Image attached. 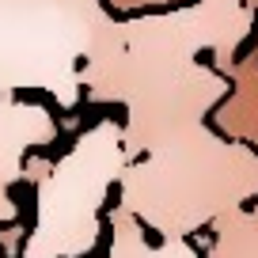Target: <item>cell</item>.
I'll return each mask as SVG.
<instances>
[{
  "instance_id": "8992f818",
  "label": "cell",
  "mask_w": 258,
  "mask_h": 258,
  "mask_svg": "<svg viewBox=\"0 0 258 258\" xmlns=\"http://www.w3.org/2000/svg\"><path fill=\"white\" fill-rule=\"evenodd\" d=\"M209 228V258H258V205L254 209H247V205L228 209Z\"/></svg>"
},
{
  "instance_id": "6da1fadb",
  "label": "cell",
  "mask_w": 258,
  "mask_h": 258,
  "mask_svg": "<svg viewBox=\"0 0 258 258\" xmlns=\"http://www.w3.org/2000/svg\"><path fill=\"white\" fill-rule=\"evenodd\" d=\"M247 38L213 8L198 4L171 16H145L121 23V53L103 76L91 103H121V148L129 160L182 137L202 125L209 110L228 95V80L198 61L202 49H220L228 64L232 49Z\"/></svg>"
},
{
  "instance_id": "3957f363",
  "label": "cell",
  "mask_w": 258,
  "mask_h": 258,
  "mask_svg": "<svg viewBox=\"0 0 258 258\" xmlns=\"http://www.w3.org/2000/svg\"><path fill=\"white\" fill-rule=\"evenodd\" d=\"M129 156L121 148V125L110 118L80 133L57 163H23V178L38 186L34 228L19 258H88L103 232V205L118 186Z\"/></svg>"
},
{
  "instance_id": "5b68a950",
  "label": "cell",
  "mask_w": 258,
  "mask_h": 258,
  "mask_svg": "<svg viewBox=\"0 0 258 258\" xmlns=\"http://www.w3.org/2000/svg\"><path fill=\"white\" fill-rule=\"evenodd\" d=\"M106 224H110V250H106V258H202V250L186 235H163L160 247H152L145 239V224L129 209H121V205L106 213Z\"/></svg>"
},
{
  "instance_id": "277c9868",
  "label": "cell",
  "mask_w": 258,
  "mask_h": 258,
  "mask_svg": "<svg viewBox=\"0 0 258 258\" xmlns=\"http://www.w3.org/2000/svg\"><path fill=\"white\" fill-rule=\"evenodd\" d=\"M57 141V121L46 106L23 103L16 91H0V186H16L23 178V163L31 148H46Z\"/></svg>"
},
{
  "instance_id": "ba28073f",
  "label": "cell",
  "mask_w": 258,
  "mask_h": 258,
  "mask_svg": "<svg viewBox=\"0 0 258 258\" xmlns=\"http://www.w3.org/2000/svg\"><path fill=\"white\" fill-rule=\"evenodd\" d=\"M0 258H4V254H0Z\"/></svg>"
},
{
  "instance_id": "52a82bcc",
  "label": "cell",
  "mask_w": 258,
  "mask_h": 258,
  "mask_svg": "<svg viewBox=\"0 0 258 258\" xmlns=\"http://www.w3.org/2000/svg\"><path fill=\"white\" fill-rule=\"evenodd\" d=\"M16 220H19V209L12 202V190L0 186V224H16Z\"/></svg>"
},
{
  "instance_id": "7a4b0ae2",
  "label": "cell",
  "mask_w": 258,
  "mask_h": 258,
  "mask_svg": "<svg viewBox=\"0 0 258 258\" xmlns=\"http://www.w3.org/2000/svg\"><path fill=\"white\" fill-rule=\"evenodd\" d=\"M121 209L160 235H186L209 228L228 209L258 198V152L224 141L209 125L129 160L118 178Z\"/></svg>"
}]
</instances>
